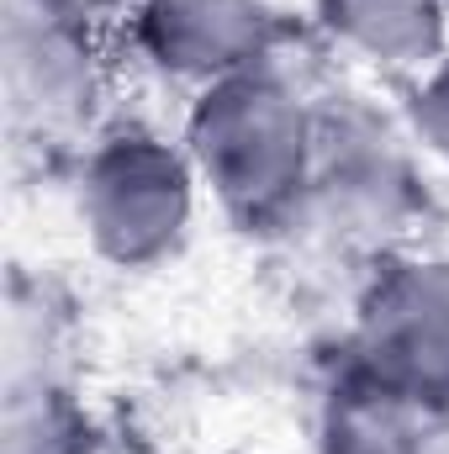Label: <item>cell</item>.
<instances>
[{
	"instance_id": "obj_1",
	"label": "cell",
	"mask_w": 449,
	"mask_h": 454,
	"mask_svg": "<svg viewBox=\"0 0 449 454\" xmlns=\"http://www.w3.org/2000/svg\"><path fill=\"white\" fill-rule=\"evenodd\" d=\"M180 143L201 191L232 227L259 238L302 227L323 153V106L286 74V64L196 90Z\"/></svg>"
},
{
	"instance_id": "obj_2",
	"label": "cell",
	"mask_w": 449,
	"mask_h": 454,
	"mask_svg": "<svg viewBox=\"0 0 449 454\" xmlns=\"http://www.w3.org/2000/svg\"><path fill=\"white\" fill-rule=\"evenodd\" d=\"M201 196L185 143L148 121H112L80 148L75 217L91 254L122 275L169 264L196 227Z\"/></svg>"
},
{
	"instance_id": "obj_3",
	"label": "cell",
	"mask_w": 449,
	"mask_h": 454,
	"mask_svg": "<svg viewBox=\"0 0 449 454\" xmlns=\"http://www.w3.org/2000/svg\"><path fill=\"white\" fill-rule=\"evenodd\" d=\"M106 27L53 11L48 0H5L0 85L5 121L21 143H91L112 90Z\"/></svg>"
},
{
	"instance_id": "obj_4",
	"label": "cell",
	"mask_w": 449,
	"mask_h": 454,
	"mask_svg": "<svg viewBox=\"0 0 449 454\" xmlns=\"http://www.w3.org/2000/svg\"><path fill=\"white\" fill-rule=\"evenodd\" d=\"M343 359L449 423V259L397 248L365 270Z\"/></svg>"
},
{
	"instance_id": "obj_5",
	"label": "cell",
	"mask_w": 449,
	"mask_h": 454,
	"mask_svg": "<svg viewBox=\"0 0 449 454\" xmlns=\"http://www.w3.org/2000/svg\"><path fill=\"white\" fill-rule=\"evenodd\" d=\"M418 212H423V191L402 137L370 112L338 116V106H323V153H318V180L302 227L328 232L334 243L375 264L407 248L402 238L413 232Z\"/></svg>"
},
{
	"instance_id": "obj_6",
	"label": "cell",
	"mask_w": 449,
	"mask_h": 454,
	"mask_svg": "<svg viewBox=\"0 0 449 454\" xmlns=\"http://www.w3.org/2000/svg\"><path fill=\"white\" fill-rule=\"evenodd\" d=\"M127 53L180 90L280 64L286 21L270 0H138L122 21Z\"/></svg>"
},
{
	"instance_id": "obj_7",
	"label": "cell",
	"mask_w": 449,
	"mask_h": 454,
	"mask_svg": "<svg viewBox=\"0 0 449 454\" xmlns=\"http://www.w3.org/2000/svg\"><path fill=\"white\" fill-rule=\"evenodd\" d=\"M312 27L343 59L402 85L449 53V0H312Z\"/></svg>"
},
{
	"instance_id": "obj_8",
	"label": "cell",
	"mask_w": 449,
	"mask_h": 454,
	"mask_svg": "<svg viewBox=\"0 0 449 454\" xmlns=\"http://www.w3.org/2000/svg\"><path fill=\"white\" fill-rule=\"evenodd\" d=\"M434 428L445 423L338 354V370L318 396V454H429Z\"/></svg>"
},
{
	"instance_id": "obj_9",
	"label": "cell",
	"mask_w": 449,
	"mask_h": 454,
	"mask_svg": "<svg viewBox=\"0 0 449 454\" xmlns=\"http://www.w3.org/2000/svg\"><path fill=\"white\" fill-rule=\"evenodd\" d=\"M0 454H101V428L69 380L11 364L0 396Z\"/></svg>"
},
{
	"instance_id": "obj_10",
	"label": "cell",
	"mask_w": 449,
	"mask_h": 454,
	"mask_svg": "<svg viewBox=\"0 0 449 454\" xmlns=\"http://www.w3.org/2000/svg\"><path fill=\"white\" fill-rule=\"evenodd\" d=\"M407 137L423 153L449 159V53L407 85Z\"/></svg>"
},
{
	"instance_id": "obj_11",
	"label": "cell",
	"mask_w": 449,
	"mask_h": 454,
	"mask_svg": "<svg viewBox=\"0 0 449 454\" xmlns=\"http://www.w3.org/2000/svg\"><path fill=\"white\" fill-rule=\"evenodd\" d=\"M53 11H69V16H80V21H96V27H112L122 21L138 0H48Z\"/></svg>"
}]
</instances>
